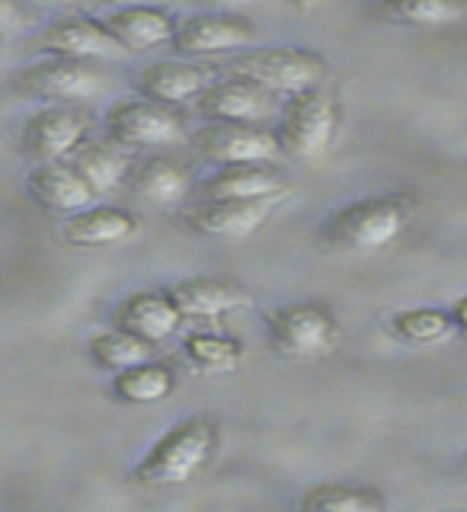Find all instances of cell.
<instances>
[{"label": "cell", "instance_id": "4fadbf2b", "mask_svg": "<svg viewBox=\"0 0 467 512\" xmlns=\"http://www.w3.org/2000/svg\"><path fill=\"white\" fill-rule=\"evenodd\" d=\"M279 96L263 90L247 77H215L208 90L199 96L196 112L205 122H240V125H266V119L276 112Z\"/></svg>", "mask_w": 467, "mask_h": 512}, {"label": "cell", "instance_id": "9c48e42d", "mask_svg": "<svg viewBox=\"0 0 467 512\" xmlns=\"http://www.w3.org/2000/svg\"><path fill=\"white\" fill-rule=\"evenodd\" d=\"M260 39L253 20L234 10H199L176 23L173 52L176 58H212L228 52H244Z\"/></svg>", "mask_w": 467, "mask_h": 512}, {"label": "cell", "instance_id": "83f0119b", "mask_svg": "<svg viewBox=\"0 0 467 512\" xmlns=\"http://www.w3.org/2000/svg\"><path fill=\"white\" fill-rule=\"evenodd\" d=\"M375 13L394 26H452L467 16V0H378Z\"/></svg>", "mask_w": 467, "mask_h": 512}, {"label": "cell", "instance_id": "f546056e", "mask_svg": "<svg viewBox=\"0 0 467 512\" xmlns=\"http://www.w3.org/2000/svg\"><path fill=\"white\" fill-rule=\"evenodd\" d=\"M192 4H199L205 10H240V7H250V4H263V0H192Z\"/></svg>", "mask_w": 467, "mask_h": 512}, {"label": "cell", "instance_id": "3957f363", "mask_svg": "<svg viewBox=\"0 0 467 512\" xmlns=\"http://www.w3.org/2000/svg\"><path fill=\"white\" fill-rule=\"evenodd\" d=\"M343 128V100L336 93L333 80L311 90H301L282 100L276 112V132L279 151L292 164H320L330 151Z\"/></svg>", "mask_w": 467, "mask_h": 512}, {"label": "cell", "instance_id": "9a60e30c", "mask_svg": "<svg viewBox=\"0 0 467 512\" xmlns=\"http://www.w3.org/2000/svg\"><path fill=\"white\" fill-rule=\"evenodd\" d=\"M183 311L180 304L173 301L170 288H141V292L125 295L116 311H112V324L122 330L138 333L141 340H148L154 346L167 343L170 336L183 330Z\"/></svg>", "mask_w": 467, "mask_h": 512}, {"label": "cell", "instance_id": "603a6c76", "mask_svg": "<svg viewBox=\"0 0 467 512\" xmlns=\"http://www.w3.org/2000/svg\"><path fill=\"white\" fill-rule=\"evenodd\" d=\"M74 170L96 189V196H112V192L125 189L128 173H132L135 160L132 151L119 148L116 141H87L71 154Z\"/></svg>", "mask_w": 467, "mask_h": 512}, {"label": "cell", "instance_id": "1f68e13d", "mask_svg": "<svg viewBox=\"0 0 467 512\" xmlns=\"http://www.w3.org/2000/svg\"><path fill=\"white\" fill-rule=\"evenodd\" d=\"M452 317H455V327H458V333L461 336H467V295H461V298H455L452 301Z\"/></svg>", "mask_w": 467, "mask_h": 512}, {"label": "cell", "instance_id": "cb8c5ba5", "mask_svg": "<svg viewBox=\"0 0 467 512\" xmlns=\"http://www.w3.org/2000/svg\"><path fill=\"white\" fill-rule=\"evenodd\" d=\"M295 506L304 512H381L388 509V496L362 480H320L298 496Z\"/></svg>", "mask_w": 467, "mask_h": 512}, {"label": "cell", "instance_id": "d6986e66", "mask_svg": "<svg viewBox=\"0 0 467 512\" xmlns=\"http://www.w3.org/2000/svg\"><path fill=\"white\" fill-rule=\"evenodd\" d=\"M138 231H141V221L135 212H128V208H119V205H100V202L61 221V240L77 250L119 247V244H128L132 237H138Z\"/></svg>", "mask_w": 467, "mask_h": 512}, {"label": "cell", "instance_id": "5bb4252c", "mask_svg": "<svg viewBox=\"0 0 467 512\" xmlns=\"http://www.w3.org/2000/svg\"><path fill=\"white\" fill-rule=\"evenodd\" d=\"M128 196L154 208H180L199 189L192 170L170 154H144L128 173Z\"/></svg>", "mask_w": 467, "mask_h": 512}, {"label": "cell", "instance_id": "52a82bcc", "mask_svg": "<svg viewBox=\"0 0 467 512\" xmlns=\"http://www.w3.org/2000/svg\"><path fill=\"white\" fill-rule=\"evenodd\" d=\"M13 90L26 96V100H39V103L87 106L106 96L109 71L103 68V61L45 55L32 64H23L13 74Z\"/></svg>", "mask_w": 467, "mask_h": 512}, {"label": "cell", "instance_id": "8992f818", "mask_svg": "<svg viewBox=\"0 0 467 512\" xmlns=\"http://www.w3.org/2000/svg\"><path fill=\"white\" fill-rule=\"evenodd\" d=\"M266 340L292 362H320L340 346V317L327 301H288L266 311Z\"/></svg>", "mask_w": 467, "mask_h": 512}, {"label": "cell", "instance_id": "f1b7e54d", "mask_svg": "<svg viewBox=\"0 0 467 512\" xmlns=\"http://www.w3.org/2000/svg\"><path fill=\"white\" fill-rule=\"evenodd\" d=\"M29 13H26V0H0V26H4V36L13 39L16 32L26 29Z\"/></svg>", "mask_w": 467, "mask_h": 512}, {"label": "cell", "instance_id": "277c9868", "mask_svg": "<svg viewBox=\"0 0 467 512\" xmlns=\"http://www.w3.org/2000/svg\"><path fill=\"white\" fill-rule=\"evenodd\" d=\"M106 138L132 154H170L189 138L183 106L157 103L151 96H119L103 112Z\"/></svg>", "mask_w": 467, "mask_h": 512}, {"label": "cell", "instance_id": "5b68a950", "mask_svg": "<svg viewBox=\"0 0 467 512\" xmlns=\"http://www.w3.org/2000/svg\"><path fill=\"white\" fill-rule=\"evenodd\" d=\"M228 74L247 77L279 100H288L301 90L327 84L333 68L324 55L304 45H253L231 58Z\"/></svg>", "mask_w": 467, "mask_h": 512}, {"label": "cell", "instance_id": "30bf717a", "mask_svg": "<svg viewBox=\"0 0 467 512\" xmlns=\"http://www.w3.org/2000/svg\"><path fill=\"white\" fill-rule=\"evenodd\" d=\"M199 157L212 167L234 164H276L282 157L276 132L266 125H240V122H205L192 135Z\"/></svg>", "mask_w": 467, "mask_h": 512}, {"label": "cell", "instance_id": "44dd1931", "mask_svg": "<svg viewBox=\"0 0 467 512\" xmlns=\"http://www.w3.org/2000/svg\"><path fill=\"white\" fill-rule=\"evenodd\" d=\"M100 20L106 23V29L116 36V42L128 55H144V52H157V48L173 45L176 23H180L157 4L106 10Z\"/></svg>", "mask_w": 467, "mask_h": 512}, {"label": "cell", "instance_id": "8fae6325", "mask_svg": "<svg viewBox=\"0 0 467 512\" xmlns=\"http://www.w3.org/2000/svg\"><path fill=\"white\" fill-rule=\"evenodd\" d=\"M279 199L260 202H231V199H199V205L183 208V228L196 237L218 240V244H240L266 228V221L276 212Z\"/></svg>", "mask_w": 467, "mask_h": 512}, {"label": "cell", "instance_id": "6da1fadb", "mask_svg": "<svg viewBox=\"0 0 467 512\" xmlns=\"http://www.w3.org/2000/svg\"><path fill=\"white\" fill-rule=\"evenodd\" d=\"M416 215L420 199L404 189L349 199L320 221V244L349 256L388 253L410 234Z\"/></svg>", "mask_w": 467, "mask_h": 512}, {"label": "cell", "instance_id": "ffe728a7", "mask_svg": "<svg viewBox=\"0 0 467 512\" xmlns=\"http://www.w3.org/2000/svg\"><path fill=\"white\" fill-rule=\"evenodd\" d=\"M212 80V68H205L196 58H167L144 64L138 71V93L167 106H186L196 103Z\"/></svg>", "mask_w": 467, "mask_h": 512}, {"label": "cell", "instance_id": "7402d4cb", "mask_svg": "<svg viewBox=\"0 0 467 512\" xmlns=\"http://www.w3.org/2000/svg\"><path fill=\"white\" fill-rule=\"evenodd\" d=\"M180 388V375H176V365L167 359H144L125 372L112 375L109 391L112 397L125 407H154L164 404L167 397L176 394Z\"/></svg>", "mask_w": 467, "mask_h": 512}, {"label": "cell", "instance_id": "ba28073f", "mask_svg": "<svg viewBox=\"0 0 467 512\" xmlns=\"http://www.w3.org/2000/svg\"><path fill=\"white\" fill-rule=\"evenodd\" d=\"M93 119L84 106L48 103L36 109L20 125V151L26 160L36 164H61L71 160L80 144L90 141Z\"/></svg>", "mask_w": 467, "mask_h": 512}, {"label": "cell", "instance_id": "4dcf8cb0", "mask_svg": "<svg viewBox=\"0 0 467 512\" xmlns=\"http://www.w3.org/2000/svg\"><path fill=\"white\" fill-rule=\"evenodd\" d=\"M93 4H100L106 10H122V7H141V4H157V7H164L170 4V0H93Z\"/></svg>", "mask_w": 467, "mask_h": 512}, {"label": "cell", "instance_id": "d4e9b609", "mask_svg": "<svg viewBox=\"0 0 467 512\" xmlns=\"http://www.w3.org/2000/svg\"><path fill=\"white\" fill-rule=\"evenodd\" d=\"M180 349L183 359L202 375H228L237 372L240 362H244V343L234 333L224 330H186L180 336Z\"/></svg>", "mask_w": 467, "mask_h": 512}, {"label": "cell", "instance_id": "484cf974", "mask_svg": "<svg viewBox=\"0 0 467 512\" xmlns=\"http://www.w3.org/2000/svg\"><path fill=\"white\" fill-rule=\"evenodd\" d=\"M388 330L394 340L407 346H439L452 340L458 333L452 311L429 308V304H416V308H397L388 317Z\"/></svg>", "mask_w": 467, "mask_h": 512}, {"label": "cell", "instance_id": "e0dca14e", "mask_svg": "<svg viewBox=\"0 0 467 512\" xmlns=\"http://www.w3.org/2000/svg\"><path fill=\"white\" fill-rule=\"evenodd\" d=\"M167 288L173 301L180 304L183 317L196 320V324H212V320L237 314L250 304L247 288L237 279H224V276H189Z\"/></svg>", "mask_w": 467, "mask_h": 512}, {"label": "cell", "instance_id": "d6a6232c", "mask_svg": "<svg viewBox=\"0 0 467 512\" xmlns=\"http://www.w3.org/2000/svg\"><path fill=\"white\" fill-rule=\"evenodd\" d=\"M39 7H64V4H74V0H32Z\"/></svg>", "mask_w": 467, "mask_h": 512}, {"label": "cell", "instance_id": "7c38bea8", "mask_svg": "<svg viewBox=\"0 0 467 512\" xmlns=\"http://www.w3.org/2000/svg\"><path fill=\"white\" fill-rule=\"evenodd\" d=\"M32 52L58 55V58H84V61H119L128 52L116 42L103 20L93 16H61V20L39 29L29 39Z\"/></svg>", "mask_w": 467, "mask_h": 512}, {"label": "cell", "instance_id": "4316f807", "mask_svg": "<svg viewBox=\"0 0 467 512\" xmlns=\"http://www.w3.org/2000/svg\"><path fill=\"white\" fill-rule=\"evenodd\" d=\"M87 356L96 368L103 372H125L144 359H154V343L141 340L138 333L132 330H122V327H103V330H93L90 340H87Z\"/></svg>", "mask_w": 467, "mask_h": 512}, {"label": "cell", "instance_id": "7a4b0ae2", "mask_svg": "<svg viewBox=\"0 0 467 512\" xmlns=\"http://www.w3.org/2000/svg\"><path fill=\"white\" fill-rule=\"evenodd\" d=\"M221 429L212 413H192L173 423L138 464L128 471V480L138 490H170L192 484L218 455Z\"/></svg>", "mask_w": 467, "mask_h": 512}, {"label": "cell", "instance_id": "e575fe53", "mask_svg": "<svg viewBox=\"0 0 467 512\" xmlns=\"http://www.w3.org/2000/svg\"><path fill=\"white\" fill-rule=\"evenodd\" d=\"M295 4H320V0H295Z\"/></svg>", "mask_w": 467, "mask_h": 512}, {"label": "cell", "instance_id": "836d02e7", "mask_svg": "<svg viewBox=\"0 0 467 512\" xmlns=\"http://www.w3.org/2000/svg\"><path fill=\"white\" fill-rule=\"evenodd\" d=\"M461 471H464V474H467V452H464V455H461Z\"/></svg>", "mask_w": 467, "mask_h": 512}, {"label": "cell", "instance_id": "2e32d148", "mask_svg": "<svg viewBox=\"0 0 467 512\" xmlns=\"http://www.w3.org/2000/svg\"><path fill=\"white\" fill-rule=\"evenodd\" d=\"M199 199H231V202H260L285 199L288 176L276 164H234L212 167L199 180Z\"/></svg>", "mask_w": 467, "mask_h": 512}, {"label": "cell", "instance_id": "ac0fdd59", "mask_svg": "<svg viewBox=\"0 0 467 512\" xmlns=\"http://www.w3.org/2000/svg\"><path fill=\"white\" fill-rule=\"evenodd\" d=\"M26 192L39 208L64 215V218L100 202L96 189L74 170L71 160H61V164H36L26 173Z\"/></svg>", "mask_w": 467, "mask_h": 512}]
</instances>
